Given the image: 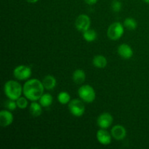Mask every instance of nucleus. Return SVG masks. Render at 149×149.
Returning a JSON list of instances; mask_svg holds the SVG:
<instances>
[{
	"instance_id": "obj_1",
	"label": "nucleus",
	"mask_w": 149,
	"mask_h": 149,
	"mask_svg": "<svg viewBox=\"0 0 149 149\" xmlns=\"http://www.w3.org/2000/svg\"><path fill=\"white\" fill-rule=\"evenodd\" d=\"M44 87L42 81L37 79H32L26 81L23 87V93L25 97L31 101H36L44 94Z\"/></svg>"
},
{
	"instance_id": "obj_26",
	"label": "nucleus",
	"mask_w": 149,
	"mask_h": 149,
	"mask_svg": "<svg viewBox=\"0 0 149 149\" xmlns=\"http://www.w3.org/2000/svg\"><path fill=\"white\" fill-rule=\"evenodd\" d=\"M144 2L147 3V4H149V0H143Z\"/></svg>"
},
{
	"instance_id": "obj_17",
	"label": "nucleus",
	"mask_w": 149,
	"mask_h": 149,
	"mask_svg": "<svg viewBox=\"0 0 149 149\" xmlns=\"http://www.w3.org/2000/svg\"><path fill=\"white\" fill-rule=\"evenodd\" d=\"M39 100L41 106L42 107L46 108L49 107V106H50L52 105L53 98H52V96L49 93H45V94L42 95V97L39 98Z\"/></svg>"
},
{
	"instance_id": "obj_20",
	"label": "nucleus",
	"mask_w": 149,
	"mask_h": 149,
	"mask_svg": "<svg viewBox=\"0 0 149 149\" xmlns=\"http://www.w3.org/2000/svg\"><path fill=\"white\" fill-rule=\"evenodd\" d=\"M124 26L129 30H135L138 26L136 20L132 17H127L124 20Z\"/></svg>"
},
{
	"instance_id": "obj_18",
	"label": "nucleus",
	"mask_w": 149,
	"mask_h": 149,
	"mask_svg": "<svg viewBox=\"0 0 149 149\" xmlns=\"http://www.w3.org/2000/svg\"><path fill=\"white\" fill-rule=\"evenodd\" d=\"M83 37L84 40L88 42H94L97 39V32L93 29H87L83 32Z\"/></svg>"
},
{
	"instance_id": "obj_14",
	"label": "nucleus",
	"mask_w": 149,
	"mask_h": 149,
	"mask_svg": "<svg viewBox=\"0 0 149 149\" xmlns=\"http://www.w3.org/2000/svg\"><path fill=\"white\" fill-rule=\"evenodd\" d=\"M73 81L76 83V84H81L85 81L86 79V74L83 70L81 69H77L74 71L73 73Z\"/></svg>"
},
{
	"instance_id": "obj_22",
	"label": "nucleus",
	"mask_w": 149,
	"mask_h": 149,
	"mask_svg": "<svg viewBox=\"0 0 149 149\" xmlns=\"http://www.w3.org/2000/svg\"><path fill=\"white\" fill-rule=\"evenodd\" d=\"M4 106H5L6 109H7V110L10 111H15L16 109V108L17 107L16 100H11V99H9L8 100H7V101L5 102Z\"/></svg>"
},
{
	"instance_id": "obj_12",
	"label": "nucleus",
	"mask_w": 149,
	"mask_h": 149,
	"mask_svg": "<svg viewBox=\"0 0 149 149\" xmlns=\"http://www.w3.org/2000/svg\"><path fill=\"white\" fill-rule=\"evenodd\" d=\"M118 54L124 59H130L133 55V50L127 44H122L117 49Z\"/></svg>"
},
{
	"instance_id": "obj_15",
	"label": "nucleus",
	"mask_w": 149,
	"mask_h": 149,
	"mask_svg": "<svg viewBox=\"0 0 149 149\" xmlns=\"http://www.w3.org/2000/svg\"><path fill=\"white\" fill-rule=\"evenodd\" d=\"M93 64L95 67L103 68L107 65V59L102 55H97L93 58Z\"/></svg>"
},
{
	"instance_id": "obj_9",
	"label": "nucleus",
	"mask_w": 149,
	"mask_h": 149,
	"mask_svg": "<svg viewBox=\"0 0 149 149\" xmlns=\"http://www.w3.org/2000/svg\"><path fill=\"white\" fill-rule=\"evenodd\" d=\"M112 138H114L116 141H122L126 137L127 131L126 129L122 125H117L112 127L111 131Z\"/></svg>"
},
{
	"instance_id": "obj_13",
	"label": "nucleus",
	"mask_w": 149,
	"mask_h": 149,
	"mask_svg": "<svg viewBox=\"0 0 149 149\" xmlns=\"http://www.w3.org/2000/svg\"><path fill=\"white\" fill-rule=\"evenodd\" d=\"M42 84H43L45 89L48 90H51L54 89L56 86L57 81L56 79L52 75H47L42 79Z\"/></svg>"
},
{
	"instance_id": "obj_10",
	"label": "nucleus",
	"mask_w": 149,
	"mask_h": 149,
	"mask_svg": "<svg viewBox=\"0 0 149 149\" xmlns=\"http://www.w3.org/2000/svg\"><path fill=\"white\" fill-rule=\"evenodd\" d=\"M111 134L106 130V129L99 130L96 134V138L97 141L100 144L104 146L109 145L111 142Z\"/></svg>"
},
{
	"instance_id": "obj_25",
	"label": "nucleus",
	"mask_w": 149,
	"mask_h": 149,
	"mask_svg": "<svg viewBox=\"0 0 149 149\" xmlns=\"http://www.w3.org/2000/svg\"><path fill=\"white\" fill-rule=\"evenodd\" d=\"M26 1H28L29 3H36L39 0H26Z\"/></svg>"
},
{
	"instance_id": "obj_3",
	"label": "nucleus",
	"mask_w": 149,
	"mask_h": 149,
	"mask_svg": "<svg viewBox=\"0 0 149 149\" xmlns=\"http://www.w3.org/2000/svg\"><path fill=\"white\" fill-rule=\"evenodd\" d=\"M78 95L82 101L87 103L94 101L96 96L95 90L89 84L81 86L78 90Z\"/></svg>"
},
{
	"instance_id": "obj_8",
	"label": "nucleus",
	"mask_w": 149,
	"mask_h": 149,
	"mask_svg": "<svg viewBox=\"0 0 149 149\" xmlns=\"http://www.w3.org/2000/svg\"><path fill=\"white\" fill-rule=\"evenodd\" d=\"M113 123V116L107 112L101 113L97 117V125L100 129H108Z\"/></svg>"
},
{
	"instance_id": "obj_11",
	"label": "nucleus",
	"mask_w": 149,
	"mask_h": 149,
	"mask_svg": "<svg viewBox=\"0 0 149 149\" xmlns=\"http://www.w3.org/2000/svg\"><path fill=\"white\" fill-rule=\"evenodd\" d=\"M13 115L9 110H2L0 112V125L6 127L11 125L13 122Z\"/></svg>"
},
{
	"instance_id": "obj_21",
	"label": "nucleus",
	"mask_w": 149,
	"mask_h": 149,
	"mask_svg": "<svg viewBox=\"0 0 149 149\" xmlns=\"http://www.w3.org/2000/svg\"><path fill=\"white\" fill-rule=\"evenodd\" d=\"M28 98H26V97H21L20 96L17 100H16V103H17V107L20 109H25L28 107Z\"/></svg>"
},
{
	"instance_id": "obj_16",
	"label": "nucleus",
	"mask_w": 149,
	"mask_h": 149,
	"mask_svg": "<svg viewBox=\"0 0 149 149\" xmlns=\"http://www.w3.org/2000/svg\"><path fill=\"white\" fill-rule=\"evenodd\" d=\"M42 106H41L40 103H36V101H32V103L30 104L29 107V111H30L31 114L34 117H37L42 114Z\"/></svg>"
},
{
	"instance_id": "obj_7",
	"label": "nucleus",
	"mask_w": 149,
	"mask_h": 149,
	"mask_svg": "<svg viewBox=\"0 0 149 149\" xmlns=\"http://www.w3.org/2000/svg\"><path fill=\"white\" fill-rule=\"evenodd\" d=\"M91 25V20L90 17L86 14H81L77 17L75 21L76 29L81 32L85 31L90 29Z\"/></svg>"
},
{
	"instance_id": "obj_24",
	"label": "nucleus",
	"mask_w": 149,
	"mask_h": 149,
	"mask_svg": "<svg viewBox=\"0 0 149 149\" xmlns=\"http://www.w3.org/2000/svg\"><path fill=\"white\" fill-rule=\"evenodd\" d=\"M84 1L89 5H94L97 3V0H84Z\"/></svg>"
},
{
	"instance_id": "obj_2",
	"label": "nucleus",
	"mask_w": 149,
	"mask_h": 149,
	"mask_svg": "<svg viewBox=\"0 0 149 149\" xmlns=\"http://www.w3.org/2000/svg\"><path fill=\"white\" fill-rule=\"evenodd\" d=\"M4 92L8 99L17 100L23 93V87L17 81L9 80L4 84Z\"/></svg>"
},
{
	"instance_id": "obj_4",
	"label": "nucleus",
	"mask_w": 149,
	"mask_h": 149,
	"mask_svg": "<svg viewBox=\"0 0 149 149\" xmlns=\"http://www.w3.org/2000/svg\"><path fill=\"white\" fill-rule=\"evenodd\" d=\"M124 26L119 22H115L109 26L107 31V36L111 40L116 41L124 34Z\"/></svg>"
},
{
	"instance_id": "obj_23",
	"label": "nucleus",
	"mask_w": 149,
	"mask_h": 149,
	"mask_svg": "<svg viewBox=\"0 0 149 149\" xmlns=\"http://www.w3.org/2000/svg\"><path fill=\"white\" fill-rule=\"evenodd\" d=\"M122 7V4L119 0H113L111 3V9L115 13H119L121 11Z\"/></svg>"
},
{
	"instance_id": "obj_19",
	"label": "nucleus",
	"mask_w": 149,
	"mask_h": 149,
	"mask_svg": "<svg viewBox=\"0 0 149 149\" xmlns=\"http://www.w3.org/2000/svg\"><path fill=\"white\" fill-rule=\"evenodd\" d=\"M58 100L61 104H68L71 101V95L66 92H61L58 95Z\"/></svg>"
},
{
	"instance_id": "obj_5",
	"label": "nucleus",
	"mask_w": 149,
	"mask_h": 149,
	"mask_svg": "<svg viewBox=\"0 0 149 149\" xmlns=\"http://www.w3.org/2000/svg\"><path fill=\"white\" fill-rule=\"evenodd\" d=\"M68 109L73 116L76 117H80L84 114L85 111V106L81 100L74 99L68 103Z\"/></svg>"
},
{
	"instance_id": "obj_6",
	"label": "nucleus",
	"mask_w": 149,
	"mask_h": 149,
	"mask_svg": "<svg viewBox=\"0 0 149 149\" xmlns=\"http://www.w3.org/2000/svg\"><path fill=\"white\" fill-rule=\"evenodd\" d=\"M13 75L17 80L23 81L30 78L31 76V69L30 67L25 65H20L15 67L13 71Z\"/></svg>"
}]
</instances>
